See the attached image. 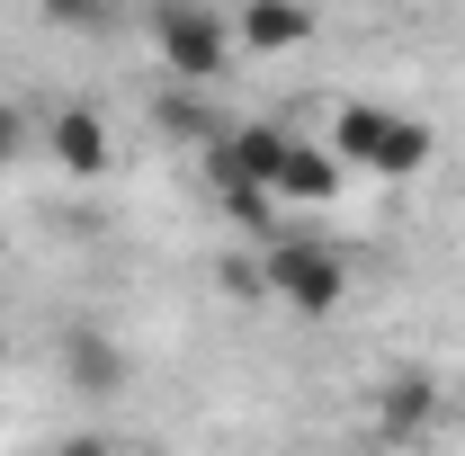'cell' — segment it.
Segmentation results:
<instances>
[{
  "label": "cell",
  "mask_w": 465,
  "mask_h": 456,
  "mask_svg": "<svg viewBox=\"0 0 465 456\" xmlns=\"http://www.w3.org/2000/svg\"><path fill=\"white\" fill-rule=\"evenodd\" d=\"M260 286H269L287 313H304V322H331V313H341V295H349V269L322 251V242H269Z\"/></svg>",
  "instance_id": "cell-3"
},
{
  "label": "cell",
  "mask_w": 465,
  "mask_h": 456,
  "mask_svg": "<svg viewBox=\"0 0 465 456\" xmlns=\"http://www.w3.org/2000/svg\"><path fill=\"white\" fill-rule=\"evenodd\" d=\"M287 125H232V134H215V153H206V171L215 179H242V188H269L278 197V162H287Z\"/></svg>",
  "instance_id": "cell-4"
},
{
  "label": "cell",
  "mask_w": 465,
  "mask_h": 456,
  "mask_svg": "<svg viewBox=\"0 0 465 456\" xmlns=\"http://www.w3.org/2000/svg\"><path fill=\"white\" fill-rule=\"evenodd\" d=\"M45 9V27H63V36H108L116 27V0H36Z\"/></svg>",
  "instance_id": "cell-10"
},
{
  "label": "cell",
  "mask_w": 465,
  "mask_h": 456,
  "mask_svg": "<svg viewBox=\"0 0 465 456\" xmlns=\"http://www.w3.org/2000/svg\"><path fill=\"white\" fill-rule=\"evenodd\" d=\"M45 144H54V171L63 179H108V125H99V108L90 99H63L54 125H45Z\"/></svg>",
  "instance_id": "cell-5"
},
{
  "label": "cell",
  "mask_w": 465,
  "mask_h": 456,
  "mask_svg": "<svg viewBox=\"0 0 465 456\" xmlns=\"http://www.w3.org/2000/svg\"><path fill=\"white\" fill-rule=\"evenodd\" d=\"M18 153H27V108L0 99V171H18Z\"/></svg>",
  "instance_id": "cell-11"
},
{
  "label": "cell",
  "mask_w": 465,
  "mask_h": 456,
  "mask_svg": "<svg viewBox=\"0 0 465 456\" xmlns=\"http://www.w3.org/2000/svg\"><path fill=\"white\" fill-rule=\"evenodd\" d=\"M430 421H439V385L430 376H394L376 394V439H420Z\"/></svg>",
  "instance_id": "cell-9"
},
{
  "label": "cell",
  "mask_w": 465,
  "mask_h": 456,
  "mask_svg": "<svg viewBox=\"0 0 465 456\" xmlns=\"http://www.w3.org/2000/svg\"><path fill=\"white\" fill-rule=\"evenodd\" d=\"M63 385L90 394V402L125 394V349H116L108 332H90V322H72V332H63Z\"/></svg>",
  "instance_id": "cell-7"
},
{
  "label": "cell",
  "mask_w": 465,
  "mask_h": 456,
  "mask_svg": "<svg viewBox=\"0 0 465 456\" xmlns=\"http://www.w3.org/2000/svg\"><path fill=\"white\" fill-rule=\"evenodd\" d=\"M331 153H341L349 171H376V179H420L430 153H439V134L420 116L385 108V99H349L341 125H331Z\"/></svg>",
  "instance_id": "cell-1"
},
{
  "label": "cell",
  "mask_w": 465,
  "mask_h": 456,
  "mask_svg": "<svg viewBox=\"0 0 465 456\" xmlns=\"http://www.w3.org/2000/svg\"><path fill=\"white\" fill-rule=\"evenodd\" d=\"M0 367H9V341H0Z\"/></svg>",
  "instance_id": "cell-12"
},
{
  "label": "cell",
  "mask_w": 465,
  "mask_h": 456,
  "mask_svg": "<svg viewBox=\"0 0 465 456\" xmlns=\"http://www.w3.org/2000/svg\"><path fill=\"white\" fill-rule=\"evenodd\" d=\"M341 179H349V162L331 153V144H287V162H278V197H295V206H331Z\"/></svg>",
  "instance_id": "cell-8"
},
{
  "label": "cell",
  "mask_w": 465,
  "mask_h": 456,
  "mask_svg": "<svg viewBox=\"0 0 465 456\" xmlns=\"http://www.w3.org/2000/svg\"><path fill=\"white\" fill-rule=\"evenodd\" d=\"M313 36V0H242L232 9V45L242 55H295Z\"/></svg>",
  "instance_id": "cell-6"
},
{
  "label": "cell",
  "mask_w": 465,
  "mask_h": 456,
  "mask_svg": "<svg viewBox=\"0 0 465 456\" xmlns=\"http://www.w3.org/2000/svg\"><path fill=\"white\" fill-rule=\"evenodd\" d=\"M153 55H162L171 81L206 90V81H224V63H232V18H215L206 0H162L153 9Z\"/></svg>",
  "instance_id": "cell-2"
}]
</instances>
